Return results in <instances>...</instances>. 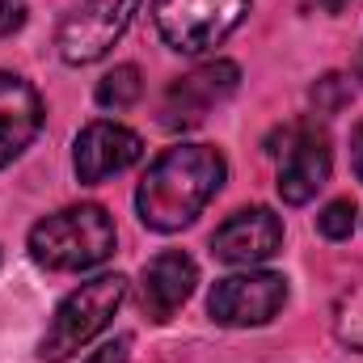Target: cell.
Returning a JSON list of instances; mask_svg holds the SVG:
<instances>
[{"label":"cell","instance_id":"obj_12","mask_svg":"<svg viewBox=\"0 0 363 363\" xmlns=\"http://www.w3.org/2000/svg\"><path fill=\"white\" fill-rule=\"evenodd\" d=\"M43 127V97L17 72H0V169L13 165Z\"/></svg>","mask_w":363,"mask_h":363},{"label":"cell","instance_id":"obj_9","mask_svg":"<svg viewBox=\"0 0 363 363\" xmlns=\"http://www.w3.org/2000/svg\"><path fill=\"white\" fill-rule=\"evenodd\" d=\"M140 157H144V140L131 127L97 118V123H89L77 135L72 169H77V178L85 182V186H97V182L114 178V174H127Z\"/></svg>","mask_w":363,"mask_h":363},{"label":"cell","instance_id":"obj_15","mask_svg":"<svg viewBox=\"0 0 363 363\" xmlns=\"http://www.w3.org/2000/svg\"><path fill=\"white\" fill-rule=\"evenodd\" d=\"M355 203L351 199H334L321 216H317V233L325 237V241H347L351 233H355Z\"/></svg>","mask_w":363,"mask_h":363},{"label":"cell","instance_id":"obj_16","mask_svg":"<svg viewBox=\"0 0 363 363\" xmlns=\"http://www.w3.org/2000/svg\"><path fill=\"white\" fill-rule=\"evenodd\" d=\"M127 359H131V338H127V334H118V338L101 342L85 363H127Z\"/></svg>","mask_w":363,"mask_h":363},{"label":"cell","instance_id":"obj_13","mask_svg":"<svg viewBox=\"0 0 363 363\" xmlns=\"http://www.w3.org/2000/svg\"><path fill=\"white\" fill-rule=\"evenodd\" d=\"M144 97V77L135 64H118L97 81V106L101 110H127Z\"/></svg>","mask_w":363,"mask_h":363},{"label":"cell","instance_id":"obj_5","mask_svg":"<svg viewBox=\"0 0 363 363\" xmlns=\"http://www.w3.org/2000/svg\"><path fill=\"white\" fill-rule=\"evenodd\" d=\"M144 0H81L72 13H64L60 30H55V47L60 60L72 68L97 64L135 21Z\"/></svg>","mask_w":363,"mask_h":363},{"label":"cell","instance_id":"obj_11","mask_svg":"<svg viewBox=\"0 0 363 363\" xmlns=\"http://www.w3.org/2000/svg\"><path fill=\"white\" fill-rule=\"evenodd\" d=\"M194 283H199V267H194L190 254H182V250L157 254V258L140 271V304H144L148 321L165 325L182 304L190 300Z\"/></svg>","mask_w":363,"mask_h":363},{"label":"cell","instance_id":"obj_19","mask_svg":"<svg viewBox=\"0 0 363 363\" xmlns=\"http://www.w3.org/2000/svg\"><path fill=\"white\" fill-rule=\"evenodd\" d=\"M313 4H317V9H325V13H342L351 0H313Z\"/></svg>","mask_w":363,"mask_h":363},{"label":"cell","instance_id":"obj_14","mask_svg":"<svg viewBox=\"0 0 363 363\" xmlns=\"http://www.w3.org/2000/svg\"><path fill=\"white\" fill-rule=\"evenodd\" d=\"M334 334L347 347L363 351V283H355L351 291L338 296V304H334Z\"/></svg>","mask_w":363,"mask_h":363},{"label":"cell","instance_id":"obj_4","mask_svg":"<svg viewBox=\"0 0 363 363\" xmlns=\"http://www.w3.org/2000/svg\"><path fill=\"white\" fill-rule=\"evenodd\" d=\"M254 0H152L161 38L182 55L216 51L250 13Z\"/></svg>","mask_w":363,"mask_h":363},{"label":"cell","instance_id":"obj_3","mask_svg":"<svg viewBox=\"0 0 363 363\" xmlns=\"http://www.w3.org/2000/svg\"><path fill=\"white\" fill-rule=\"evenodd\" d=\"M123 300H127V279L123 274H97L89 283H81L55 308V317H51V325L38 342V355L51 363L72 359L110 325V317L123 308Z\"/></svg>","mask_w":363,"mask_h":363},{"label":"cell","instance_id":"obj_1","mask_svg":"<svg viewBox=\"0 0 363 363\" xmlns=\"http://www.w3.org/2000/svg\"><path fill=\"white\" fill-rule=\"evenodd\" d=\"M224 157L211 144H178L165 148L135 190V211L152 233H178L194 224V216L220 194L224 186Z\"/></svg>","mask_w":363,"mask_h":363},{"label":"cell","instance_id":"obj_8","mask_svg":"<svg viewBox=\"0 0 363 363\" xmlns=\"http://www.w3.org/2000/svg\"><path fill=\"white\" fill-rule=\"evenodd\" d=\"M241 85V68L228 64V60H211V64H199L194 72L178 77L165 97H161V127L169 131H190L199 127L220 101H228Z\"/></svg>","mask_w":363,"mask_h":363},{"label":"cell","instance_id":"obj_7","mask_svg":"<svg viewBox=\"0 0 363 363\" xmlns=\"http://www.w3.org/2000/svg\"><path fill=\"white\" fill-rule=\"evenodd\" d=\"M287 304V279L274 271H241L228 274L211 287V300H207V313L220 321V325H233V330H250V325H267L279 317V308Z\"/></svg>","mask_w":363,"mask_h":363},{"label":"cell","instance_id":"obj_10","mask_svg":"<svg viewBox=\"0 0 363 363\" xmlns=\"http://www.w3.org/2000/svg\"><path fill=\"white\" fill-rule=\"evenodd\" d=\"M283 245V220L271 207H241L237 216H228L216 237H211V254L228 267H258L279 254Z\"/></svg>","mask_w":363,"mask_h":363},{"label":"cell","instance_id":"obj_17","mask_svg":"<svg viewBox=\"0 0 363 363\" xmlns=\"http://www.w3.org/2000/svg\"><path fill=\"white\" fill-rule=\"evenodd\" d=\"M26 26V0H0V38Z\"/></svg>","mask_w":363,"mask_h":363},{"label":"cell","instance_id":"obj_2","mask_svg":"<svg viewBox=\"0 0 363 363\" xmlns=\"http://www.w3.org/2000/svg\"><path fill=\"white\" fill-rule=\"evenodd\" d=\"M114 220L106 207L97 203H77V207H60L47 220H38L30 228V258L43 271H64L81 274L101 267L114 254Z\"/></svg>","mask_w":363,"mask_h":363},{"label":"cell","instance_id":"obj_18","mask_svg":"<svg viewBox=\"0 0 363 363\" xmlns=\"http://www.w3.org/2000/svg\"><path fill=\"white\" fill-rule=\"evenodd\" d=\"M351 169H355V178L363 182V123L355 127V135H351Z\"/></svg>","mask_w":363,"mask_h":363},{"label":"cell","instance_id":"obj_20","mask_svg":"<svg viewBox=\"0 0 363 363\" xmlns=\"http://www.w3.org/2000/svg\"><path fill=\"white\" fill-rule=\"evenodd\" d=\"M355 72H359V81H363V55H359V60H355Z\"/></svg>","mask_w":363,"mask_h":363},{"label":"cell","instance_id":"obj_6","mask_svg":"<svg viewBox=\"0 0 363 363\" xmlns=\"http://www.w3.org/2000/svg\"><path fill=\"white\" fill-rule=\"evenodd\" d=\"M271 152L279 157V199L291 207H304L330 182L334 152H330V135H325V127H317V118L291 123L283 131V148H271Z\"/></svg>","mask_w":363,"mask_h":363}]
</instances>
